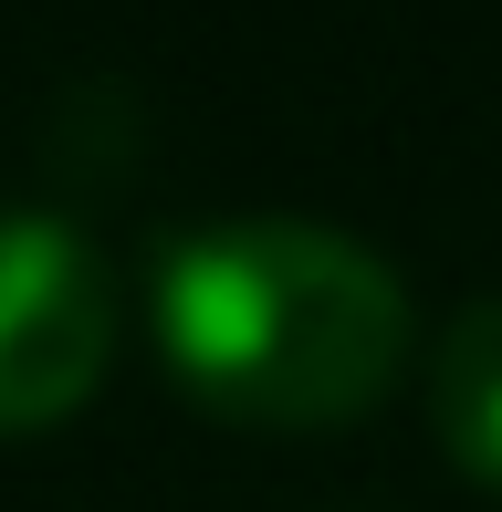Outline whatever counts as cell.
Masks as SVG:
<instances>
[{
	"instance_id": "3957f363",
	"label": "cell",
	"mask_w": 502,
	"mask_h": 512,
	"mask_svg": "<svg viewBox=\"0 0 502 512\" xmlns=\"http://www.w3.org/2000/svg\"><path fill=\"white\" fill-rule=\"evenodd\" d=\"M429 429L482 492H502V293L471 304L429 356Z\"/></svg>"
},
{
	"instance_id": "6da1fadb",
	"label": "cell",
	"mask_w": 502,
	"mask_h": 512,
	"mask_svg": "<svg viewBox=\"0 0 502 512\" xmlns=\"http://www.w3.org/2000/svg\"><path fill=\"white\" fill-rule=\"evenodd\" d=\"M147 304L168 377L241 429H346L408 366V283L325 220L178 230Z\"/></svg>"
},
{
	"instance_id": "7a4b0ae2",
	"label": "cell",
	"mask_w": 502,
	"mask_h": 512,
	"mask_svg": "<svg viewBox=\"0 0 502 512\" xmlns=\"http://www.w3.org/2000/svg\"><path fill=\"white\" fill-rule=\"evenodd\" d=\"M116 366V283L42 209H0V439L53 429Z\"/></svg>"
}]
</instances>
